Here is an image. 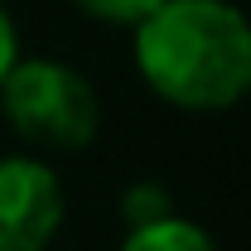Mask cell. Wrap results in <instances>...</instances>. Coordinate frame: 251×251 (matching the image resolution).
<instances>
[{
  "label": "cell",
  "instance_id": "cell-1",
  "mask_svg": "<svg viewBox=\"0 0 251 251\" xmlns=\"http://www.w3.org/2000/svg\"><path fill=\"white\" fill-rule=\"evenodd\" d=\"M145 87L179 111H227L251 92V20L232 0H159L135 25Z\"/></svg>",
  "mask_w": 251,
  "mask_h": 251
},
{
  "label": "cell",
  "instance_id": "cell-2",
  "mask_svg": "<svg viewBox=\"0 0 251 251\" xmlns=\"http://www.w3.org/2000/svg\"><path fill=\"white\" fill-rule=\"evenodd\" d=\"M0 111L25 140L49 150H82L101 126L97 87L63 58H15L0 82Z\"/></svg>",
  "mask_w": 251,
  "mask_h": 251
},
{
  "label": "cell",
  "instance_id": "cell-3",
  "mask_svg": "<svg viewBox=\"0 0 251 251\" xmlns=\"http://www.w3.org/2000/svg\"><path fill=\"white\" fill-rule=\"evenodd\" d=\"M63 213H68L63 184L44 159H0V251H44L58 237Z\"/></svg>",
  "mask_w": 251,
  "mask_h": 251
},
{
  "label": "cell",
  "instance_id": "cell-4",
  "mask_svg": "<svg viewBox=\"0 0 251 251\" xmlns=\"http://www.w3.org/2000/svg\"><path fill=\"white\" fill-rule=\"evenodd\" d=\"M121 251H218V242L198 227V222L179 218L174 208L164 218H150V222H135L126 232Z\"/></svg>",
  "mask_w": 251,
  "mask_h": 251
},
{
  "label": "cell",
  "instance_id": "cell-5",
  "mask_svg": "<svg viewBox=\"0 0 251 251\" xmlns=\"http://www.w3.org/2000/svg\"><path fill=\"white\" fill-rule=\"evenodd\" d=\"M87 20H101V25H121V29H135L159 0H73Z\"/></svg>",
  "mask_w": 251,
  "mask_h": 251
},
{
  "label": "cell",
  "instance_id": "cell-6",
  "mask_svg": "<svg viewBox=\"0 0 251 251\" xmlns=\"http://www.w3.org/2000/svg\"><path fill=\"white\" fill-rule=\"evenodd\" d=\"M126 222H130V227H135V222H150V218H164V213H169V198H164V193H159L155 184H135L130 188V193H126Z\"/></svg>",
  "mask_w": 251,
  "mask_h": 251
},
{
  "label": "cell",
  "instance_id": "cell-7",
  "mask_svg": "<svg viewBox=\"0 0 251 251\" xmlns=\"http://www.w3.org/2000/svg\"><path fill=\"white\" fill-rule=\"evenodd\" d=\"M20 58V34H15V20H10V10L0 5V82H5V73L15 68Z\"/></svg>",
  "mask_w": 251,
  "mask_h": 251
}]
</instances>
